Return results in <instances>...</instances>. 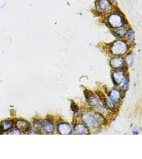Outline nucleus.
I'll return each instance as SVG.
<instances>
[{
    "label": "nucleus",
    "instance_id": "1",
    "mask_svg": "<svg viewBox=\"0 0 142 159\" xmlns=\"http://www.w3.org/2000/svg\"><path fill=\"white\" fill-rule=\"evenodd\" d=\"M109 22L111 26L114 28H119L122 26L123 23L122 17L116 13L111 14L108 19Z\"/></svg>",
    "mask_w": 142,
    "mask_h": 159
},
{
    "label": "nucleus",
    "instance_id": "2",
    "mask_svg": "<svg viewBox=\"0 0 142 159\" xmlns=\"http://www.w3.org/2000/svg\"><path fill=\"white\" fill-rule=\"evenodd\" d=\"M127 50V45L125 43L121 41H117L114 43L112 46V51L116 54H120L126 52Z\"/></svg>",
    "mask_w": 142,
    "mask_h": 159
},
{
    "label": "nucleus",
    "instance_id": "3",
    "mask_svg": "<svg viewBox=\"0 0 142 159\" xmlns=\"http://www.w3.org/2000/svg\"><path fill=\"white\" fill-rule=\"evenodd\" d=\"M109 96L110 98V101L108 102V105L109 106V107L113 108L114 107V105L119 102L120 100V97H121L120 93L117 90H113L109 93Z\"/></svg>",
    "mask_w": 142,
    "mask_h": 159
},
{
    "label": "nucleus",
    "instance_id": "4",
    "mask_svg": "<svg viewBox=\"0 0 142 159\" xmlns=\"http://www.w3.org/2000/svg\"><path fill=\"white\" fill-rule=\"evenodd\" d=\"M17 128L24 132L29 131L30 124L24 120H19L17 122Z\"/></svg>",
    "mask_w": 142,
    "mask_h": 159
},
{
    "label": "nucleus",
    "instance_id": "5",
    "mask_svg": "<svg viewBox=\"0 0 142 159\" xmlns=\"http://www.w3.org/2000/svg\"><path fill=\"white\" fill-rule=\"evenodd\" d=\"M13 126V121L11 120L5 121H3L1 125L0 130L1 131H7L12 128Z\"/></svg>",
    "mask_w": 142,
    "mask_h": 159
},
{
    "label": "nucleus",
    "instance_id": "6",
    "mask_svg": "<svg viewBox=\"0 0 142 159\" xmlns=\"http://www.w3.org/2000/svg\"><path fill=\"white\" fill-rule=\"evenodd\" d=\"M42 124V126L43 127L44 130L46 132H51L53 131L54 127H53L52 122L50 121L46 120L45 121H44Z\"/></svg>",
    "mask_w": 142,
    "mask_h": 159
},
{
    "label": "nucleus",
    "instance_id": "7",
    "mask_svg": "<svg viewBox=\"0 0 142 159\" xmlns=\"http://www.w3.org/2000/svg\"><path fill=\"white\" fill-rule=\"evenodd\" d=\"M84 119L86 122V123L89 126L96 125V124H97V119L92 116H90L85 115L84 116Z\"/></svg>",
    "mask_w": 142,
    "mask_h": 159
},
{
    "label": "nucleus",
    "instance_id": "8",
    "mask_svg": "<svg viewBox=\"0 0 142 159\" xmlns=\"http://www.w3.org/2000/svg\"><path fill=\"white\" fill-rule=\"evenodd\" d=\"M110 7V3L109 0H100V7L104 11L109 9Z\"/></svg>",
    "mask_w": 142,
    "mask_h": 159
},
{
    "label": "nucleus",
    "instance_id": "9",
    "mask_svg": "<svg viewBox=\"0 0 142 159\" xmlns=\"http://www.w3.org/2000/svg\"><path fill=\"white\" fill-rule=\"evenodd\" d=\"M59 127L60 128H63V130H61L60 131L61 133L62 134H69V133L71 131V128L69 125H68V124H60Z\"/></svg>",
    "mask_w": 142,
    "mask_h": 159
},
{
    "label": "nucleus",
    "instance_id": "10",
    "mask_svg": "<svg viewBox=\"0 0 142 159\" xmlns=\"http://www.w3.org/2000/svg\"><path fill=\"white\" fill-rule=\"evenodd\" d=\"M75 130L78 133H81V134H84V133H86V132L87 131V129L85 126H82V125H78L77 127H75Z\"/></svg>",
    "mask_w": 142,
    "mask_h": 159
},
{
    "label": "nucleus",
    "instance_id": "11",
    "mask_svg": "<svg viewBox=\"0 0 142 159\" xmlns=\"http://www.w3.org/2000/svg\"><path fill=\"white\" fill-rule=\"evenodd\" d=\"M128 85H129V78H128V75H127L125 77V80H124L123 88L126 90H127L128 89V86H129Z\"/></svg>",
    "mask_w": 142,
    "mask_h": 159
},
{
    "label": "nucleus",
    "instance_id": "12",
    "mask_svg": "<svg viewBox=\"0 0 142 159\" xmlns=\"http://www.w3.org/2000/svg\"><path fill=\"white\" fill-rule=\"evenodd\" d=\"M126 33V30L124 29H119L117 31V35L119 36H123Z\"/></svg>",
    "mask_w": 142,
    "mask_h": 159
},
{
    "label": "nucleus",
    "instance_id": "13",
    "mask_svg": "<svg viewBox=\"0 0 142 159\" xmlns=\"http://www.w3.org/2000/svg\"><path fill=\"white\" fill-rule=\"evenodd\" d=\"M71 108L72 111L74 112H77L79 110V108L78 107L77 105L75 104V103H73L72 102L71 105Z\"/></svg>",
    "mask_w": 142,
    "mask_h": 159
},
{
    "label": "nucleus",
    "instance_id": "14",
    "mask_svg": "<svg viewBox=\"0 0 142 159\" xmlns=\"http://www.w3.org/2000/svg\"><path fill=\"white\" fill-rule=\"evenodd\" d=\"M7 134H20V131L18 129H14L12 131H10L9 132H8Z\"/></svg>",
    "mask_w": 142,
    "mask_h": 159
},
{
    "label": "nucleus",
    "instance_id": "15",
    "mask_svg": "<svg viewBox=\"0 0 142 159\" xmlns=\"http://www.w3.org/2000/svg\"><path fill=\"white\" fill-rule=\"evenodd\" d=\"M128 37L130 41H133L134 39V33L132 30H130L128 33Z\"/></svg>",
    "mask_w": 142,
    "mask_h": 159
}]
</instances>
